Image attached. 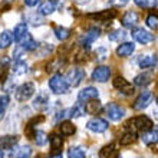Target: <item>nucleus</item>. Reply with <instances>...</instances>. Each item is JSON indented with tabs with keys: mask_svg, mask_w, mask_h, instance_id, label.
<instances>
[{
	"mask_svg": "<svg viewBox=\"0 0 158 158\" xmlns=\"http://www.w3.org/2000/svg\"><path fill=\"white\" fill-rule=\"evenodd\" d=\"M157 101H158V99H157Z\"/></svg>",
	"mask_w": 158,
	"mask_h": 158,
	"instance_id": "53",
	"label": "nucleus"
},
{
	"mask_svg": "<svg viewBox=\"0 0 158 158\" xmlns=\"http://www.w3.org/2000/svg\"><path fill=\"white\" fill-rule=\"evenodd\" d=\"M118 150H117V145L111 142L108 145H105L102 150L99 151V158H118Z\"/></svg>",
	"mask_w": 158,
	"mask_h": 158,
	"instance_id": "21",
	"label": "nucleus"
},
{
	"mask_svg": "<svg viewBox=\"0 0 158 158\" xmlns=\"http://www.w3.org/2000/svg\"><path fill=\"white\" fill-rule=\"evenodd\" d=\"M85 76H86L85 69H82V68H73V69H71V71L68 72L66 79H68V82H69V85L78 86V85H81V82H82L83 79H85Z\"/></svg>",
	"mask_w": 158,
	"mask_h": 158,
	"instance_id": "9",
	"label": "nucleus"
},
{
	"mask_svg": "<svg viewBox=\"0 0 158 158\" xmlns=\"http://www.w3.org/2000/svg\"><path fill=\"white\" fill-rule=\"evenodd\" d=\"M9 95L7 94H3L2 95V98H0V114H2V118L4 117V112H6V109H7V106H9Z\"/></svg>",
	"mask_w": 158,
	"mask_h": 158,
	"instance_id": "41",
	"label": "nucleus"
},
{
	"mask_svg": "<svg viewBox=\"0 0 158 158\" xmlns=\"http://www.w3.org/2000/svg\"><path fill=\"white\" fill-rule=\"evenodd\" d=\"M98 89L94 86H86V88H83L82 91H79L78 94V102H88V101H91V99H96L98 98Z\"/></svg>",
	"mask_w": 158,
	"mask_h": 158,
	"instance_id": "13",
	"label": "nucleus"
},
{
	"mask_svg": "<svg viewBox=\"0 0 158 158\" xmlns=\"http://www.w3.org/2000/svg\"><path fill=\"white\" fill-rule=\"evenodd\" d=\"M147 26L151 29H158V15H148L147 16Z\"/></svg>",
	"mask_w": 158,
	"mask_h": 158,
	"instance_id": "40",
	"label": "nucleus"
},
{
	"mask_svg": "<svg viewBox=\"0 0 158 158\" xmlns=\"http://www.w3.org/2000/svg\"><path fill=\"white\" fill-rule=\"evenodd\" d=\"M72 2H75V3H78V4H88L91 0H72Z\"/></svg>",
	"mask_w": 158,
	"mask_h": 158,
	"instance_id": "47",
	"label": "nucleus"
},
{
	"mask_svg": "<svg viewBox=\"0 0 158 158\" xmlns=\"http://www.w3.org/2000/svg\"><path fill=\"white\" fill-rule=\"evenodd\" d=\"M35 158H45V155H42V154H39V155H36Z\"/></svg>",
	"mask_w": 158,
	"mask_h": 158,
	"instance_id": "50",
	"label": "nucleus"
},
{
	"mask_svg": "<svg viewBox=\"0 0 158 158\" xmlns=\"http://www.w3.org/2000/svg\"><path fill=\"white\" fill-rule=\"evenodd\" d=\"M141 139L145 145H155L158 142V129H150V131H145L142 132Z\"/></svg>",
	"mask_w": 158,
	"mask_h": 158,
	"instance_id": "19",
	"label": "nucleus"
},
{
	"mask_svg": "<svg viewBox=\"0 0 158 158\" xmlns=\"http://www.w3.org/2000/svg\"><path fill=\"white\" fill-rule=\"evenodd\" d=\"M134 50H135V45L132 42H124L117 48V55L119 58H128L134 53Z\"/></svg>",
	"mask_w": 158,
	"mask_h": 158,
	"instance_id": "16",
	"label": "nucleus"
},
{
	"mask_svg": "<svg viewBox=\"0 0 158 158\" xmlns=\"http://www.w3.org/2000/svg\"><path fill=\"white\" fill-rule=\"evenodd\" d=\"M43 15H40V13H29L27 16H26V20L29 22L30 25H33V26H40L45 23V19H43Z\"/></svg>",
	"mask_w": 158,
	"mask_h": 158,
	"instance_id": "32",
	"label": "nucleus"
},
{
	"mask_svg": "<svg viewBox=\"0 0 158 158\" xmlns=\"http://www.w3.org/2000/svg\"><path fill=\"white\" fill-rule=\"evenodd\" d=\"M0 142H2V150H12L19 142V137L17 135H3Z\"/></svg>",
	"mask_w": 158,
	"mask_h": 158,
	"instance_id": "23",
	"label": "nucleus"
},
{
	"mask_svg": "<svg viewBox=\"0 0 158 158\" xmlns=\"http://www.w3.org/2000/svg\"><path fill=\"white\" fill-rule=\"evenodd\" d=\"M13 38H15V36L12 35V32H9V30H3L2 35H0V48H2V49L9 48V46L12 45Z\"/></svg>",
	"mask_w": 158,
	"mask_h": 158,
	"instance_id": "30",
	"label": "nucleus"
},
{
	"mask_svg": "<svg viewBox=\"0 0 158 158\" xmlns=\"http://www.w3.org/2000/svg\"><path fill=\"white\" fill-rule=\"evenodd\" d=\"M112 85L124 95H131L134 92V85H131L124 76H115L112 81Z\"/></svg>",
	"mask_w": 158,
	"mask_h": 158,
	"instance_id": "10",
	"label": "nucleus"
},
{
	"mask_svg": "<svg viewBox=\"0 0 158 158\" xmlns=\"http://www.w3.org/2000/svg\"><path fill=\"white\" fill-rule=\"evenodd\" d=\"M48 104H49V96L45 92H40L33 101V106L36 109H43L45 106H48Z\"/></svg>",
	"mask_w": 158,
	"mask_h": 158,
	"instance_id": "26",
	"label": "nucleus"
},
{
	"mask_svg": "<svg viewBox=\"0 0 158 158\" xmlns=\"http://www.w3.org/2000/svg\"><path fill=\"white\" fill-rule=\"evenodd\" d=\"M109 76H111V68L104 66V65L96 66L92 72V81H95V82H106Z\"/></svg>",
	"mask_w": 158,
	"mask_h": 158,
	"instance_id": "12",
	"label": "nucleus"
},
{
	"mask_svg": "<svg viewBox=\"0 0 158 158\" xmlns=\"http://www.w3.org/2000/svg\"><path fill=\"white\" fill-rule=\"evenodd\" d=\"M49 89L55 95H62V94H66L69 91V82L63 75L55 73L49 79Z\"/></svg>",
	"mask_w": 158,
	"mask_h": 158,
	"instance_id": "2",
	"label": "nucleus"
},
{
	"mask_svg": "<svg viewBox=\"0 0 158 158\" xmlns=\"http://www.w3.org/2000/svg\"><path fill=\"white\" fill-rule=\"evenodd\" d=\"M6 2H12V0H6Z\"/></svg>",
	"mask_w": 158,
	"mask_h": 158,
	"instance_id": "51",
	"label": "nucleus"
},
{
	"mask_svg": "<svg viewBox=\"0 0 158 158\" xmlns=\"http://www.w3.org/2000/svg\"><path fill=\"white\" fill-rule=\"evenodd\" d=\"M138 20H139V17L135 12H127L121 19V25L127 27V29H134L137 26Z\"/></svg>",
	"mask_w": 158,
	"mask_h": 158,
	"instance_id": "14",
	"label": "nucleus"
},
{
	"mask_svg": "<svg viewBox=\"0 0 158 158\" xmlns=\"http://www.w3.org/2000/svg\"><path fill=\"white\" fill-rule=\"evenodd\" d=\"M127 36H128V33H127L125 30L117 29V30H114V32H111V33H109L108 39L111 42H121V40H125V39H127Z\"/></svg>",
	"mask_w": 158,
	"mask_h": 158,
	"instance_id": "34",
	"label": "nucleus"
},
{
	"mask_svg": "<svg viewBox=\"0 0 158 158\" xmlns=\"http://www.w3.org/2000/svg\"><path fill=\"white\" fill-rule=\"evenodd\" d=\"M30 155H32V148L29 145L16 147L10 152V158H30Z\"/></svg>",
	"mask_w": 158,
	"mask_h": 158,
	"instance_id": "17",
	"label": "nucleus"
},
{
	"mask_svg": "<svg viewBox=\"0 0 158 158\" xmlns=\"http://www.w3.org/2000/svg\"><path fill=\"white\" fill-rule=\"evenodd\" d=\"M23 2H25V4L27 7H35L39 3V0H23Z\"/></svg>",
	"mask_w": 158,
	"mask_h": 158,
	"instance_id": "46",
	"label": "nucleus"
},
{
	"mask_svg": "<svg viewBox=\"0 0 158 158\" xmlns=\"http://www.w3.org/2000/svg\"><path fill=\"white\" fill-rule=\"evenodd\" d=\"M118 2H119V4H124V3H127L128 0H118Z\"/></svg>",
	"mask_w": 158,
	"mask_h": 158,
	"instance_id": "49",
	"label": "nucleus"
},
{
	"mask_svg": "<svg viewBox=\"0 0 158 158\" xmlns=\"http://www.w3.org/2000/svg\"><path fill=\"white\" fill-rule=\"evenodd\" d=\"M101 109H102V104L98 99H91L85 104V111H86V114H91V115L98 114Z\"/></svg>",
	"mask_w": 158,
	"mask_h": 158,
	"instance_id": "24",
	"label": "nucleus"
},
{
	"mask_svg": "<svg viewBox=\"0 0 158 158\" xmlns=\"http://www.w3.org/2000/svg\"><path fill=\"white\" fill-rule=\"evenodd\" d=\"M118 158H121V157H118Z\"/></svg>",
	"mask_w": 158,
	"mask_h": 158,
	"instance_id": "52",
	"label": "nucleus"
},
{
	"mask_svg": "<svg viewBox=\"0 0 158 158\" xmlns=\"http://www.w3.org/2000/svg\"><path fill=\"white\" fill-rule=\"evenodd\" d=\"M85 106H82L81 105V102H79L78 105H75L73 108H71V114H72V118H81L85 115Z\"/></svg>",
	"mask_w": 158,
	"mask_h": 158,
	"instance_id": "38",
	"label": "nucleus"
},
{
	"mask_svg": "<svg viewBox=\"0 0 158 158\" xmlns=\"http://www.w3.org/2000/svg\"><path fill=\"white\" fill-rule=\"evenodd\" d=\"M26 53V49L23 48L22 45L16 46V49L13 50V59H15V62H19V60H22L23 59V56H25Z\"/></svg>",
	"mask_w": 158,
	"mask_h": 158,
	"instance_id": "39",
	"label": "nucleus"
},
{
	"mask_svg": "<svg viewBox=\"0 0 158 158\" xmlns=\"http://www.w3.org/2000/svg\"><path fill=\"white\" fill-rule=\"evenodd\" d=\"M132 38L135 42L141 43V45H148L154 40V35L150 33L148 30L142 29V27H137L132 30Z\"/></svg>",
	"mask_w": 158,
	"mask_h": 158,
	"instance_id": "8",
	"label": "nucleus"
},
{
	"mask_svg": "<svg viewBox=\"0 0 158 158\" xmlns=\"http://www.w3.org/2000/svg\"><path fill=\"white\" fill-rule=\"evenodd\" d=\"M137 141V134L132 131H127L125 134H122L119 137V144L121 145H131Z\"/></svg>",
	"mask_w": 158,
	"mask_h": 158,
	"instance_id": "28",
	"label": "nucleus"
},
{
	"mask_svg": "<svg viewBox=\"0 0 158 158\" xmlns=\"http://www.w3.org/2000/svg\"><path fill=\"white\" fill-rule=\"evenodd\" d=\"M88 17L98 22H108L117 17V10L115 9H106V10H101V12H96V13H89Z\"/></svg>",
	"mask_w": 158,
	"mask_h": 158,
	"instance_id": "11",
	"label": "nucleus"
},
{
	"mask_svg": "<svg viewBox=\"0 0 158 158\" xmlns=\"http://www.w3.org/2000/svg\"><path fill=\"white\" fill-rule=\"evenodd\" d=\"M86 128L89 131L95 134H101V132H105L108 129V121H105L104 118H99V117H95L92 119L88 121L86 124Z\"/></svg>",
	"mask_w": 158,
	"mask_h": 158,
	"instance_id": "6",
	"label": "nucleus"
},
{
	"mask_svg": "<svg viewBox=\"0 0 158 158\" xmlns=\"http://www.w3.org/2000/svg\"><path fill=\"white\" fill-rule=\"evenodd\" d=\"M68 117H72L71 109H62V111H59L58 115L55 117V121H56V122H59V121L65 119V118H68Z\"/></svg>",
	"mask_w": 158,
	"mask_h": 158,
	"instance_id": "42",
	"label": "nucleus"
},
{
	"mask_svg": "<svg viewBox=\"0 0 158 158\" xmlns=\"http://www.w3.org/2000/svg\"><path fill=\"white\" fill-rule=\"evenodd\" d=\"M27 35H29V32H27V25H26L25 22H22V23H19V25L15 26L13 36H15V40H16L17 43H20Z\"/></svg>",
	"mask_w": 158,
	"mask_h": 158,
	"instance_id": "18",
	"label": "nucleus"
},
{
	"mask_svg": "<svg viewBox=\"0 0 158 158\" xmlns=\"http://www.w3.org/2000/svg\"><path fill=\"white\" fill-rule=\"evenodd\" d=\"M99 36H101L99 27H91V29H88L86 32L79 38V45L82 46L83 49H88V48H91V45L99 38Z\"/></svg>",
	"mask_w": 158,
	"mask_h": 158,
	"instance_id": "4",
	"label": "nucleus"
},
{
	"mask_svg": "<svg viewBox=\"0 0 158 158\" xmlns=\"http://www.w3.org/2000/svg\"><path fill=\"white\" fill-rule=\"evenodd\" d=\"M53 33H55V36H56V39H59V40H66V39L71 36V30L68 29V27L56 26L53 29Z\"/></svg>",
	"mask_w": 158,
	"mask_h": 158,
	"instance_id": "33",
	"label": "nucleus"
},
{
	"mask_svg": "<svg viewBox=\"0 0 158 158\" xmlns=\"http://www.w3.org/2000/svg\"><path fill=\"white\" fill-rule=\"evenodd\" d=\"M27 71H29V66H27V63L23 62V60L15 62V65H13V68H12L13 75H25V73H27Z\"/></svg>",
	"mask_w": 158,
	"mask_h": 158,
	"instance_id": "31",
	"label": "nucleus"
},
{
	"mask_svg": "<svg viewBox=\"0 0 158 158\" xmlns=\"http://www.w3.org/2000/svg\"><path fill=\"white\" fill-rule=\"evenodd\" d=\"M35 94V85L32 82H26L23 85L15 89V98H16L19 102H25V101L30 99Z\"/></svg>",
	"mask_w": 158,
	"mask_h": 158,
	"instance_id": "3",
	"label": "nucleus"
},
{
	"mask_svg": "<svg viewBox=\"0 0 158 158\" xmlns=\"http://www.w3.org/2000/svg\"><path fill=\"white\" fill-rule=\"evenodd\" d=\"M50 158H63L62 152H53V154L50 155Z\"/></svg>",
	"mask_w": 158,
	"mask_h": 158,
	"instance_id": "48",
	"label": "nucleus"
},
{
	"mask_svg": "<svg viewBox=\"0 0 158 158\" xmlns=\"http://www.w3.org/2000/svg\"><path fill=\"white\" fill-rule=\"evenodd\" d=\"M105 114H106V117L111 121L117 122V121L124 118L125 109L122 108V106H119L118 104H115V102H109V104L105 106Z\"/></svg>",
	"mask_w": 158,
	"mask_h": 158,
	"instance_id": "5",
	"label": "nucleus"
},
{
	"mask_svg": "<svg viewBox=\"0 0 158 158\" xmlns=\"http://www.w3.org/2000/svg\"><path fill=\"white\" fill-rule=\"evenodd\" d=\"M68 158H86V152L81 147H72L68 151Z\"/></svg>",
	"mask_w": 158,
	"mask_h": 158,
	"instance_id": "35",
	"label": "nucleus"
},
{
	"mask_svg": "<svg viewBox=\"0 0 158 158\" xmlns=\"http://www.w3.org/2000/svg\"><path fill=\"white\" fill-rule=\"evenodd\" d=\"M19 45H22L23 46V48H25L26 50H27V52H32V50H36L39 48V43L36 40H33V39H32V36H30V35H27V36H26L25 39H23V40L20 42V43H19Z\"/></svg>",
	"mask_w": 158,
	"mask_h": 158,
	"instance_id": "29",
	"label": "nucleus"
},
{
	"mask_svg": "<svg viewBox=\"0 0 158 158\" xmlns=\"http://www.w3.org/2000/svg\"><path fill=\"white\" fill-rule=\"evenodd\" d=\"M43 121H45V117H43V115H40V117H39V115H38V117L32 118V119L29 121V124H27V125H29V127H35L36 124H39V122H43Z\"/></svg>",
	"mask_w": 158,
	"mask_h": 158,
	"instance_id": "45",
	"label": "nucleus"
},
{
	"mask_svg": "<svg viewBox=\"0 0 158 158\" xmlns=\"http://www.w3.org/2000/svg\"><path fill=\"white\" fill-rule=\"evenodd\" d=\"M59 129H60V134L65 135V137L73 135V134L76 132V127L72 124L71 121H62L60 125H59Z\"/></svg>",
	"mask_w": 158,
	"mask_h": 158,
	"instance_id": "25",
	"label": "nucleus"
},
{
	"mask_svg": "<svg viewBox=\"0 0 158 158\" xmlns=\"http://www.w3.org/2000/svg\"><path fill=\"white\" fill-rule=\"evenodd\" d=\"M134 2L141 9H154L158 4V0H134Z\"/></svg>",
	"mask_w": 158,
	"mask_h": 158,
	"instance_id": "36",
	"label": "nucleus"
},
{
	"mask_svg": "<svg viewBox=\"0 0 158 158\" xmlns=\"http://www.w3.org/2000/svg\"><path fill=\"white\" fill-rule=\"evenodd\" d=\"M63 145V138L59 134H52L50 135V148L53 152H60V148Z\"/></svg>",
	"mask_w": 158,
	"mask_h": 158,
	"instance_id": "27",
	"label": "nucleus"
},
{
	"mask_svg": "<svg viewBox=\"0 0 158 158\" xmlns=\"http://www.w3.org/2000/svg\"><path fill=\"white\" fill-rule=\"evenodd\" d=\"M56 10V2H53V0H46V2H42L40 4H39V9L38 12L40 13V15H43V16H49V15H52V13Z\"/></svg>",
	"mask_w": 158,
	"mask_h": 158,
	"instance_id": "20",
	"label": "nucleus"
},
{
	"mask_svg": "<svg viewBox=\"0 0 158 158\" xmlns=\"http://www.w3.org/2000/svg\"><path fill=\"white\" fill-rule=\"evenodd\" d=\"M138 66L141 69H150V68H154L158 63L157 56H151V55H141L138 58Z\"/></svg>",
	"mask_w": 158,
	"mask_h": 158,
	"instance_id": "15",
	"label": "nucleus"
},
{
	"mask_svg": "<svg viewBox=\"0 0 158 158\" xmlns=\"http://www.w3.org/2000/svg\"><path fill=\"white\" fill-rule=\"evenodd\" d=\"M125 128L127 131H132V132H145V131H150L152 129V121L147 115H138V117H134L125 124Z\"/></svg>",
	"mask_w": 158,
	"mask_h": 158,
	"instance_id": "1",
	"label": "nucleus"
},
{
	"mask_svg": "<svg viewBox=\"0 0 158 158\" xmlns=\"http://www.w3.org/2000/svg\"><path fill=\"white\" fill-rule=\"evenodd\" d=\"M86 59H88L86 52H85V50H81V52H78V53H76L75 62H76V63H81V62H85Z\"/></svg>",
	"mask_w": 158,
	"mask_h": 158,
	"instance_id": "44",
	"label": "nucleus"
},
{
	"mask_svg": "<svg viewBox=\"0 0 158 158\" xmlns=\"http://www.w3.org/2000/svg\"><path fill=\"white\" fill-rule=\"evenodd\" d=\"M35 142H36V145L39 147H43L46 145V142H48V135H46V132H43V131H36V134H35Z\"/></svg>",
	"mask_w": 158,
	"mask_h": 158,
	"instance_id": "37",
	"label": "nucleus"
},
{
	"mask_svg": "<svg viewBox=\"0 0 158 158\" xmlns=\"http://www.w3.org/2000/svg\"><path fill=\"white\" fill-rule=\"evenodd\" d=\"M152 79H154V75L151 73V72H144V73H139V75L135 76L134 79V85H137V86H147V85H150L152 82Z\"/></svg>",
	"mask_w": 158,
	"mask_h": 158,
	"instance_id": "22",
	"label": "nucleus"
},
{
	"mask_svg": "<svg viewBox=\"0 0 158 158\" xmlns=\"http://www.w3.org/2000/svg\"><path fill=\"white\" fill-rule=\"evenodd\" d=\"M95 58H96V60H104L106 56H108V50L106 49H104V48H99V49H96V52H95Z\"/></svg>",
	"mask_w": 158,
	"mask_h": 158,
	"instance_id": "43",
	"label": "nucleus"
},
{
	"mask_svg": "<svg viewBox=\"0 0 158 158\" xmlns=\"http://www.w3.org/2000/svg\"><path fill=\"white\" fill-rule=\"evenodd\" d=\"M152 98H154V96H152V92L151 91H142L141 94H139V96L135 99L132 108L137 109V111H142V109H145L147 106L152 102Z\"/></svg>",
	"mask_w": 158,
	"mask_h": 158,
	"instance_id": "7",
	"label": "nucleus"
}]
</instances>
